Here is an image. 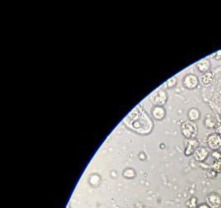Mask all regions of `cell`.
<instances>
[{
  "mask_svg": "<svg viewBox=\"0 0 221 208\" xmlns=\"http://www.w3.org/2000/svg\"><path fill=\"white\" fill-rule=\"evenodd\" d=\"M197 83H198V80H197V78L195 77V75H187L186 79H185V85L187 88L189 89H193L195 88V86L197 85Z\"/></svg>",
  "mask_w": 221,
  "mask_h": 208,
  "instance_id": "5",
  "label": "cell"
},
{
  "mask_svg": "<svg viewBox=\"0 0 221 208\" xmlns=\"http://www.w3.org/2000/svg\"><path fill=\"white\" fill-rule=\"evenodd\" d=\"M189 117L190 120L195 121V120H197L200 117V112L196 109H191L189 112Z\"/></svg>",
  "mask_w": 221,
  "mask_h": 208,
  "instance_id": "11",
  "label": "cell"
},
{
  "mask_svg": "<svg viewBox=\"0 0 221 208\" xmlns=\"http://www.w3.org/2000/svg\"><path fill=\"white\" fill-rule=\"evenodd\" d=\"M196 204H197V200L195 199V198H191L187 203V205L190 208H194L195 206H196Z\"/></svg>",
  "mask_w": 221,
  "mask_h": 208,
  "instance_id": "13",
  "label": "cell"
},
{
  "mask_svg": "<svg viewBox=\"0 0 221 208\" xmlns=\"http://www.w3.org/2000/svg\"><path fill=\"white\" fill-rule=\"evenodd\" d=\"M208 144L210 148L217 150L221 146V138L218 135H212L208 139Z\"/></svg>",
  "mask_w": 221,
  "mask_h": 208,
  "instance_id": "4",
  "label": "cell"
},
{
  "mask_svg": "<svg viewBox=\"0 0 221 208\" xmlns=\"http://www.w3.org/2000/svg\"><path fill=\"white\" fill-rule=\"evenodd\" d=\"M205 124V125L208 128H214L215 125H216V121H215V119H213L212 117H206Z\"/></svg>",
  "mask_w": 221,
  "mask_h": 208,
  "instance_id": "12",
  "label": "cell"
},
{
  "mask_svg": "<svg viewBox=\"0 0 221 208\" xmlns=\"http://www.w3.org/2000/svg\"><path fill=\"white\" fill-rule=\"evenodd\" d=\"M155 103L159 104V105H162L164 103H166V100H167V95L164 92H160L155 97Z\"/></svg>",
  "mask_w": 221,
  "mask_h": 208,
  "instance_id": "7",
  "label": "cell"
},
{
  "mask_svg": "<svg viewBox=\"0 0 221 208\" xmlns=\"http://www.w3.org/2000/svg\"><path fill=\"white\" fill-rule=\"evenodd\" d=\"M208 205L211 208H219L221 206V197L216 192L210 193L207 197Z\"/></svg>",
  "mask_w": 221,
  "mask_h": 208,
  "instance_id": "3",
  "label": "cell"
},
{
  "mask_svg": "<svg viewBox=\"0 0 221 208\" xmlns=\"http://www.w3.org/2000/svg\"><path fill=\"white\" fill-rule=\"evenodd\" d=\"M147 114V113H146ZM145 113H142L140 111L134 113V111L132 112L129 115V117H128V124L129 126H131V128H133L135 130H137L138 131L140 132H147V128L150 131V129L152 127V122L151 121H147V122H142V121H147V120H149V118L147 117V116Z\"/></svg>",
  "mask_w": 221,
  "mask_h": 208,
  "instance_id": "1",
  "label": "cell"
},
{
  "mask_svg": "<svg viewBox=\"0 0 221 208\" xmlns=\"http://www.w3.org/2000/svg\"><path fill=\"white\" fill-rule=\"evenodd\" d=\"M152 114H153V117L157 118V119H161V118L164 117L165 111L161 108H156L152 111Z\"/></svg>",
  "mask_w": 221,
  "mask_h": 208,
  "instance_id": "8",
  "label": "cell"
},
{
  "mask_svg": "<svg viewBox=\"0 0 221 208\" xmlns=\"http://www.w3.org/2000/svg\"><path fill=\"white\" fill-rule=\"evenodd\" d=\"M201 79H202V82L205 84H209L212 82L213 80V74L212 73H206V74H203V76L201 77Z\"/></svg>",
  "mask_w": 221,
  "mask_h": 208,
  "instance_id": "10",
  "label": "cell"
},
{
  "mask_svg": "<svg viewBox=\"0 0 221 208\" xmlns=\"http://www.w3.org/2000/svg\"><path fill=\"white\" fill-rule=\"evenodd\" d=\"M213 157H215L216 160L218 161L221 162V153L220 152H216V153H213Z\"/></svg>",
  "mask_w": 221,
  "mask_h": 208,
  "instance_id": "15",
  "label": "cell"
},
{
  "mask_svg": "<svg viewBox=\"0 0 221 208\" xmlns=\"http://www.w3.org/2000/svg\"><path fill=\"white\" fill-rule=\"evenodd\" d=\"M182 133L187 138H192L196 134V128L195 125H194L192 123L186 122L182 125V128H181Z\"/></svg>",
  "mask_w": 221,
  "mask_h": 208,
  "instance_id": "2",
  "label": "cell"
},
{
  "mask_svg": "<svg viewBox=\"0 0 221 208\" xmlns=\"http://www.w3.org/2000/svg\"><path fill=\"white\" fill-rule=\"evenodd\" d=\"M208 176H209V177H210V178L216 177V171H214V170H212V171L209 172V174H208Z\"/></svg>",
  "mask_w": 221,
  "mask_h": 208,
  "instance_id": "16",
  "label": "cell"
},
{
  "mask_svg": "<svg viewBox=\"0 0 221 208\" xmlns=\"http://www.w3.org/2000/svg\"><path fill=\"white\" fill-rule=\"evenodd\" d=\"M210 64L209 62V60H202L201 62H200L198 64V68L201 71H207L209 69H210Z\"/></svg>",
  "mask_w": 221,
  "mask_h": 208,
  "instance_id": "9",
  "label": "cell"
},
{
  "mask_svg": "<svg viewBox=\"0 0 221 208\" xmlns=\"http://www.w3.org/2000/svg\"><path fill=\"white\" fill-rule=\"evenodd\" d=\"M198 208H210V206L207 205V204H201L198 206Z\"/></svg>",
  "mask_w": 221,
  "mask_h": 208,
  "instance_id": "17",
  "label": "cell"
},
{
  "mask_svg": "<svg viewBox=\"0 0 221 208\" xmlns=\"http://www.w3.org/2000/svg\"><path fill=\"white\" fill-rule=\"evenodd\" d=\"M218 132H219V134H220V135H221V125H219V126Z\"/></svg>",
  "mask_w": 221,
  "mask_h": 208,
  "instance_id": "18",
  "label": "cell"
},
{
  "mask_svg": "<svg viewBox=\"0 0 221 208\" xmlns=\"http://www.w3.org/2000/svg\"><path fill=\"white\" fill-rule=\"evenodd\" d=\"M208 155V150L205 148H200L195 151V158L197 161H203Z\"/></svg>",
  "mask_w": 221,
  "mask_h": 208,
  "instance_id": "6",
  "label": "cell"
},
{
  "mask_svg": "<svg viewBox=\"0 0 221 208\" xmlns=\"http://www.w3.org/2000/svg\"><path fill=\"white\" fill-rule=\"evenodd\" d=\"M213 168H214V170H215V171L220 172L221 171V162L220 161L216 160V162H215V164H214V165H213Z\"/></svg>",
  "mask_w": 221,
  "mask_h": 208,
  "instance_id": "14",
  "label": "cell"
}]
</instances>
